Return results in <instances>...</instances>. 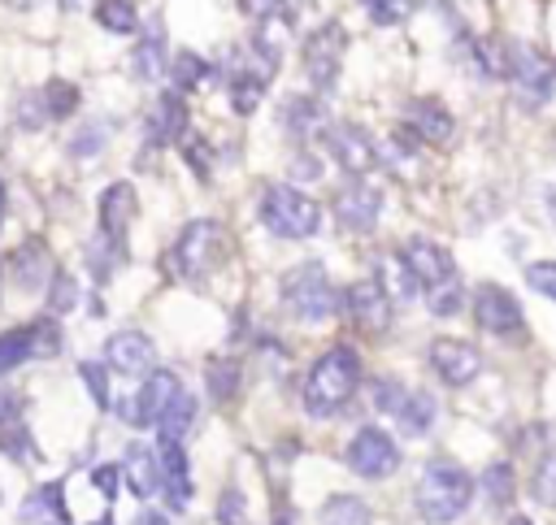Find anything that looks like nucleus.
I'll return each mask as SVG.
<instances>
[{
  "label": "nucleus",
  "instance_id": "f257e3e1",
  "mask_svg": "<svg viewBox=\"0 0 556 525\" xmlns=\"http://www.w3.org/2000/svg\"><path fill=\"white\" fill-rule=\"evenodd\" d=\"M356 386H361V356L348 343H334L304 373V408L313 417H330L356 395Z\"/></svg>",
  "mask_w": 556,
  "mask_h": 525
},
{
  "label": "nucleus",
  "instance_id": "f03ea898",
  "mask_svg": "<svg viewBox=\"0 0 556 525\" xmlns=\"http://www.w3.org/2000/svg\"><path fill=\"white\" fill-rule=\"evenodd\" d=\"M413 503L421 512V521L430 525H452L456 516H465V508L473 503V477L465 464L456 460H430L417 477Z\"/></svg>",
  "mask_w": 556,
  "mask_h": 525
},
{
  "label": "nucleus",
  "instance_id": "7ed1b4c3",
  "mask_svg": "<svg viewBox=\"0 0 556 525\" xmlns=\"http://www.w3.org/2000/svg\"><path fill=\"white\" fill-rule=\"evenodd\" d=\"M261 226L278 239H313L321 230V208L291 182H269L261 191Z\"/></svg>",
  "mask_w": 556,
  "mask_h": 525
},
{
  "label": "nucleus",
  "instance_id": "20e7f679",
  "mask_svg": "<svg viewBox=\"0 0 556 525\" xmlns=\"http://www.w3.org/2000/svg\"><path fill=\"white\" fill-rule=\"evenodd\" d=\"M226 260V230L213 217H195L182 226L178 243L169 247V265L182 282H204Z\"/></svg>",
  "mask_w": 556,
  "mask_h": 525
},
{
  "label": "nucleus",
  "instance_id": "39448f33",
  "mask_svg": "<svg viewBox=\"0 0 556 525\" xmlns=\"http://www.w3.org/2000/svg\"><path fill=\"white\" fill-rule=\"evenodd\" d=\"M278 286H282V304H287L300 321H330L334 308H339L334 282H330V273H326L317 260H304V265L287 269Z\"/></svg>",
  "mask_w": 556,
  "mask_h": 525
},
{
  "label": "nucleus",
  "instance_id": "423d86ee",
  "mask_svg": "<svg viewBox=\"0 0 556 525\" xmlns=\"http://www.w3.org/2000/svg\"><path fill=\"white\" fill-rule=\"evenodd\" d=\"M500 43H504V78L517 87L526 104H543L556 87V65L530 43H517V39H500Z\"/></svg>",
  "mask_w": 556,
  "mask_h": 525
},
{
  "label": "nucleus",
  "instance_id": "0eeeda50",
  "mask_svg": "<svg viewBox=\"0 0 556 525\" xmlns=\"http://www.w3.org/2000/svg\"><path fill=\"white\" fill-rule=\"evenodd\" d=\"M343 460H348V469H352L356 477H365V482H382V477H391V473L400 469L404 456H400V443H395L382 425H361V430L352 434Z\"/></svg>",
  "mask_w": 556,
  "mask_h": 525
},
{
  "label": "nucleus",
  "instance_id": "6e6552de",
  "mask_svg": "<svg viewBox=\"0 0 556 525\" xmlns=\"http://www.w3.org/2000/svg\"><path fill=\"white\" fill-rule=\"evenodd\" d=\"M343 52H348V35H343L339 22H321V26L304 39V74H308L313 91H330V87L339 82Z\"/></svg>",
  "mask_w": 556,
  "mask_h": 525
},
{
  "label": "nucleus",
  "instance_id": "1a4fd4ad",
  "mask_svg": "<svg viewBox=\"0 0 556 525\" xmlns=\"http://www.w3.org/2000/svg\"><path fill=\"white\" fill-rule=\"evenodd\" d=\"M473 321L495 338H517L526 330V312H521L517 295L500 282H482L473 291Z\"/></svg>",
  "mask_w": 556,
  "mask_h": 525
},
{
  "label": "nucleus",
  "instance_id": "9d476101",
  "mask_svg": "<svg viewBox=\"0 0 556 525\" xmlns=\"http://www.w3.org/2000/svg\"><path fill=\"white\" fill-rule=\"evenodd\" d=\"M321 143H326V152L343 165V174H352V178H365V174L378 169V148H374V139H369L356 121H334V126H326V130H321Z\"/></svg>",
  "mask_w": 556,
  "mask_h": 525
},
{
  "label": "nucleus",
  "instance_id": "9b49d317",
  "mask_svg": "<svg viewBox=\"0 0 556 525\" xmlns=\"http://www.w3.org/2000/svg\"><path fill=\"white\" fill-rule=\"evenodd\" d=\"M182 390V382H178V373L174 369H152L148 377H143V386L117 408L130 425H139V430H148V425H156V417L165 412V404L174 399Z\"/></svg>",
  "mask_w": 556,
  "mask_h": 525
},
{
  "label": "nucleus",
  "instance_id": "f8f14e48",
  "mask_svg": "<svg viewBox=\"0 0 556 525\" xmlns=\"http://www.w3.org/2000/svg\"><path fill=\"white\" fill-rule=\"evenodd\" d=\"M330 208H334V217H339V226L348 234H369L378 226V217H382V191L356 178V182H348V187L334 191V204Z\"/></svg>",
  "mask_w": 556,
  "mask_h": 525
},
{
  "label": "nucleus",
  "instance_id": "ddd939ff",
  "mask_svg": "<svg viewBox=\"0 0 556 525\" xmlns=\"http://www.w3.org/2000/svg\"><path fill=\"white\" fill-rule=\"evenodd\" d=\"M104 364L122 377H148L156 369V343L143 330H117L104 343Z\"/></svg>",
  "mask_w": 556,
  "mask_h": 525
},
{
  "label": "nucleus",
  "instance_id": "4468645a",
  "mask_svg": "<svg viewBox=\"0 0 556 525\" xmlns=\"http://www.w3.org/2000/svg\"><path fill=\"white\" fill-rule=\"evenodd\" d=\"M430 364H434L439 382H447V386H469V382L482 373V351H478L469 338L443 334V338L430 343Z\"/></svg>",
  "mask_w": 556,
  "mask_h": 525
},
{
  "label": "nucleus",
  "instance_id": "2eb2a0df",
  "mask_svg": "<svg viewBox=\"0 0 556 525\" xmlns=\"http://www.w3.org/2000/svg\"><path fill=\"white\" fill-rule=\"evenodd\" d=\"M400 260H404V269L413 273V282H417L421 291H430V286H439L443 278L456 273L452 252H447L443 243H434V239H421V234L400 247Z\"/></svg>",
  "mask_w": 556,
  "mask_h": 525
},
{
  "label": "nucleus",
  "instance_id": "dca6fc26",
  "mask_svg": "<svg viewBox=\"0 0 556 525\" xmlns=\"http://www.w3.org/2000/svg\"><path fill=\"white\" fill-rule=\"evenodd\" d=\"M339 308L352 312V321H361L365 330H387V321H391V295H387V286L374 282V278L352 282L348 295L339 299Z\"/></svg>",
  "mask_w": 556,
  "mask_h": 525
},
{
  "label": "nucleus",
  "instance_id": "f3484780",
  "mask_svg": "<svg viewBox=\"0 0 556 525\" xmlns=\"http://www.w3.org/2000/svg\"><path fill=\"white\" fill-rule=\"evenodd\" d=\"M96 213H100V230H104L109 239L126 243V230H130V221H135V213H139L135 187H130V182H109V187L100 191Z\"/></svg>",
  "mask_w": 556,
  "mask_h": 525
},
{
  "label": "nucleus",
  "instance_id": "a211bd4d",
  "mask_svg": "<svg viewBox=\"0 0 556 525\" xmlns=\"http://www.w3.org/2000/svg\"><path fill=\"white\" fill-rule=\"evenodd\" d=\"M404 117H408V130L426 143H447L452 130H456V117L447 113V104H439L434 95H421V100H408L404 104Z\"/></svg>",
  "mask_w": 556,
  "mask_h": 525
},
{
  "label": "nucleus",
  "instance_id": "6ab92c4d",
  "mask_svg": "<svg viewBox=\"0 0 556 525\" xmlns=\"http://www.w3.org/2000/svg\"><path fill=\"white\" fill-rule=\"evenodd\" d=\"M156 460H161V490H165L169 508L182 512L191 503V469H187L182 443H161L156 447Z\"/></svg>",
  "mask_w": 556,
  "mask_h": 525
},
{
  "label": "nucleus",
  "instance_id": "aec40b11",
  "mask_svg": "<svg viewBox=\"0 0 556 525\" xmlns=\"http://www.w3.org/2000/svg\"><path fill=\"white\" fill-rule=\"evenodd\" d=\"M122 477H126L135 499H152L161 490V460H156V451L143 447V443H130L126 456H122Z\"/></svg>",
  "mask_w": 556,
  "mask_h": 525
},
{
  "label": "nucleus",
  "instance_id": "412c9836",
  "mask_svg": "<svg viewBox=\"0 0 556 525\" xmlns=\"http://www.w3.org/2000/svg\"><path fill=\"white\" fill-rule=\"evenodd\" d=\"M187 130V104H182V91H161L152 113H148V139L152 143H174L182 139Z\"/></svg>",
  "mask_w": 556,
  "mask_h": 525
},
{
  "label": "nucleus",
  "instance_id": "4be33fe9",
  "mask_svg": "<svg viewBox=\"0 0 556 525\" xmlns=\"http://www.w3.org/2000/svg\"><path fill=\"white\" fill-rule=\"evenodd\" d=\"M130 69H135L139 82H156V78L169 69V52H165V30H161V22H152V26L143 30V39L135 43Z\"/></svg>",
  "mask_w": 556,
  "mask_h": 525
},
{
  "label": "nucleus",
  "instance_id": "5701e85b",
  "mask_svg": "<svg viewBox=\"0 0 556 525\" xmlns=\"http://www.w3.org/2000/svg\"><path fill=\"white\" fill-rule=\"evenodd\" d=\"M13 273H17V286L22 291H39V286H48L52 282V260H48V252H43V243L39 239H30V243H22L17 252H13Z\"/></svg>",
  "mask_w": 556,
  "mask_h": 525
},
{
  "label": "nucleus",
  "instance_id": "b1692460",
  "mask_svg": "<svg viewBox=\"0 0 556 525\" xmlns=\"http://www.w3.org/2000/svg\"><path fill=\"white\" fill-rule=\"evenodd\" d=\"M191 425H195V395L191 390H178L165 404V412L156 417V434H161V443H182L191 434Z\"/></svg>",
  "mask_w": 556,
  "mask_h": 525
},
{
  "label": "nucleus",
  "instance_id": "393cba45",
  "mask_svg": "<svg viewBox=\"0 0 556 525\" xmlns=\"http://www.w3.org/2000/svg\"><path fill=\"white\" fill-rule=\"evenodd\" d=\"M282 126H287V135H295V139H313V135H321V130H326L321 104H317L313 95H291V100L282 104Z\"/></svg>",
  "mask_w": 556,
  "mask_h": 525
},
{
  "label": "nucleus",
  "instance_id": "a878e982",
  "mask_svg": "<svg viewBox=\"0 0 556 525\" xmlns=\"http://www.w3.org/2000/svg\"><path fill=\"white\" fill-rule=\"evenodd\" d=\"M434 412H439V399L430 395V390H408V399H404V408L391 417L408 438H421V434H430V425H434Z\"/></svg>",
  "mask_w": 556,
  "mask_h": 525
},
{
  "label": "nucleus",
  "instance_id": "bb28decb",
  "mask_svg": "<svg viewBox=\"0 0 556 525\" xmlns=\"http://www.w3.org/2000/svg\"><path fill=\"white\" fill-rule=\"evenodd\" d=\"M26 360H39V334H35V321L30 325H17V330H0V373L26 364Z\"/></svg>",
  "mask_w": 556,
  "mask_h": 525
},
{
  "label": "nucleus",
  "instance_id": "cd10ccee",
  "mask_svg": "<svg viewBox=\"0 0 556 525\" xmlns=\"http://www.w3.org/2000/svg\"><path fill=\"white\" fill-rule=\"evenodd\" d=\"M122 256H126V243L109 239L104 230H96V239L87 243V265H91L96 282H109V278H113V269L122 265Z\"/></svg>",
  "mask_w": 556,
  "mask_h": 525
},
{
  "label": "nucleus",
  "instance_id": "c85d7f7f",
  "mask_svg": "<svg viewBox=\"0 0 556 525\" xmlns=\"http://www.w3.org/2000/svg\"><path fill=\"white\" fill-rule=\"evenodd\" d=\"M482 490H486V503H491V508H508L513 495H517V473H513V464H508V460L486 464V473H482Z\"/></svg>",
  "mask_w": 556,
  "mask_h": 525
},
{
  "label": "nucleus",
  "instance_id": "c756f323",
  "mask_svg": "<svg viewBox=\"0 0 556 525\" xmlns=\"http://www.w3.org/2000/svg\"><path fill=\"white\" fill-rule=\"evenodd\" d=\"M169 78H174V91H191L204 78H213V65L204 56H195V52H174L169 56Z\"/></svg>",
  "mask_w": 556,
  "mask_h": 525
},
{
  "label": "nucleus",
  "instance_id": "7c9ffc66",
  "mask_svg": "<svg viewBox=\"0 0 556 525\" xmlns=\"http://www.w3.org/2000/svg\"><path fill=\"white\" fill-rule=\"evenodd\" d=\"M96 22L109 35H135L139 30V9L130 0H100L96 4Z\"/></svg>",
  "mask_w": 556,
  "mask_h": 525
},
{
  "label": "nucleus",
  "instance_id": "2f4dec72",
  "mask_svg": "<svg viewBox=\"0 0 556 525\" xmlns=\"http://www.w3.org/2000/svg\"><path fill=\"white\" fill-rule=\"evenodd\" d=\"M321 525H374V521L356 495H330L321 503Z\"/></svg>",
  "mask_w": 556,
  "mask_h": 525
},
{
  "label": "nucleus",
  "instance_id": "473e14b6",
  "mask_svg": "<svg viewBox=\"0 0 556 525\" xmlns=\"http://www.w3.org/2000/svg\"><path fill=\"white\" fill-rule=\"evenodd\" d=\"M43 104H48V117L61 121V117H70V113L78 108V87L65 82V78H52V82L43 87Z\"/></svg>",
  "mask_w": 556,
  "mask_h": 525
},
{
  "label": "nucleus",
  "instance_id": "72a5a7b5",
  "mask_svg": "<svg viewBox=\"0 0 556 525\" xmlns=\"http://www.w3.org/2000/svg\"><path fill=\"white\" fill-rule=\"evenodd\" d=\"M74 304H78V282H74L65 269H56L52 282H48V312H52V317H65Z\"/></svg>",
  "mask_w": 556,
  "mask_h": 525
},
{
  "label": "nucleus",
  "instance_id": "f704fd0d",
  "mask_svg": "<svg viewBox=\"0 0 556 525\" xmlns=\"http://www.w3.org/2000/svg\"><path fill=\"white\" fill-rule=\"evenodd\" d=\"M13 117H17L22 130H39L43 121H52L48 117V104H43V91H22L17 104H13Z\"/></svg>",
  "mask_w": 556,
  "mask_h": 525
},
{
  "label": "nucleus",
  "instance_id": "c9c22d12",
  "mask_svg": "<svg viewBox=\"0 0 556 525\" xmlns=\"http://www.w3.org/2000/svg\"><path fill=\"white\" fill-rule=\"evenodd\" d=\"M426 304H430L434 317H452V312L460 308V273H452V278H443L439 286H430V291H426Z\"/></svg>",
  "mask_w": 556,
  "mask_h": 525
},
{
  "label": "nucleus",
  "instance_id": "e433bc0d",
  "mask_svg": "<svg viewBox=\"0 0 556 525\" xmlns=\"http://www.w3.org/2000/svg\"><path fill=\"white\" fill-rule=\"evenodd\" d=\"M104 369H109L104 360H83V364H78V377H83L87 395H91L100 408H113V395H109V373H104Z\"/></svg>",
  "mask_w": 556,
  "mask_h": 525
},
{
  "label": "nucleus",
  "instance_id": "4c0bfd02",
  "mask_svg": "<svg viewBox=\"0 0 556 525\" xmlns=\"http://www.w3.org/2000/svg\"><path fill=\"white\" fill-rule=\"evenodd\" d=\"M404 399H408V390H404L400 377H378V382H374V408H378L382 417H395V412L404 408Z\"/></svg>",
  "mask_w": 556,
  "mask_h": 525
},
{
  "label": "nucleus",
  "instance_id": "58836bf2",
  "mask_svg": "<svg viewBox=\"0 0 556 525\" xmlns=\"http://www.w3.org/2000/svg\"><path fill=\"white\" fill-rule=\"evenodd\" d=\"M104 139H109V126H104V121H91V126H83V130L70 139V156L87 161V156H96V152L104 148Z\"/></svg>",
  "mask_w": 556,
  "mask_h": 525
},
{
  "label": "nucleus",
  "instance_id": "ea45409f",
  "mask_svg": "<svg viewBox=\"0 0 556 525\" xmlns=\"http://www.w3.org/2000/svg\"><path fill=\"white\" fill-rule=\"evenodd\" d=\"M204 382H208L213 399H230V395H235L239 373H235V364H230V360H213V364L204 369Z\"/></svg>",
  "mask_w": 556,
  "mask_h": 525
},
{
  "label": "nucleus",
  "instance_id": "a19ab883",
  "mask_svg": "<svg viewBox=\"0 0 556 525\" xmlns=\"http://www.w3.org/2000/svg\"><path fill=\"white\" fill-rule=\"evenodd\" d=\"M413 13V0H369V22L374 26H400Z\"/></svg>",
  "mask_w": 556,
  "mask_h": 525
},
{
  "label": "nucleus",
  "instance_id": "79ce46f5",
  "mask_svg": "<svg viewBox=\"0 0 556 525\" xmlns=\"http://www.w3.org/2000/svg\"><path fill=\"white\" fill-rule=\"evenodd\" d=\"M530 490H534L539 503H556V456H543V460H539Z\"/></svg>",
  "mask_w": 556,
  "mask_h": 525
},
{
  "label": "nucleus",
  "instance_id": "37998d69",
  "mask_svg": "<svg viewBox=\"0 0 556 525\" xmlns=\"http://www.w3.org/2000/svg\"><path fill=\"white\" fill-rule=\"evenodd\" d=\"M526 286L556 299V260H534V265H526Z\"/></svg>",
  "mask_w": 556,
  "mask_h": 525
},
{
  "label": "nucleus",
  "instance_id": "c03bdc74",
  "mask_svg": "<svg viewBox=\"0 0 556 525\" xmlns=\"http://www.w3.org/2000/svg\"><path fill=\"white\" fill-rule=\"evenodd\" d=\"M217 521H222V525H248V508H243V495H239V490H222V499H217Z\"/></svg>",
  "mask_w": 556,
  "mask_h": 525
},
{
  "label": "nucleus",
  "instance_id": "a18cd8bd",
  "mask_svg": "<svg viewBox=\"0 0 556 525\" xmlns=\"http://www.w3.org/2000/svg\"><path fill=\"white\" fill-rule=\"evenodd\" d=\"M26 512H56V516H65V508H61V482L39 486V490H35V499L26 503Z\"/></svg>",
  "mask_w": 556,
  "mask_h": 525
},
{
  "label": "nucleus",
  "instance_id": "49530a36",
  "mask_svg": "<svg viewBox=\"0 0 556 525\" xmlns=\"http://www.w3.org/2000/svg\"><path fill=\"white\" fill-rule=\"evenodd\" d=\"M91 482H96V490H100L104 499H117V482H122V464H100V469L91 473Z\"/></svg>",
  "mask_w": 556,
  "mask_h": 525
},
{
  "label": "nucleus",
  "instance_id": "de8ad7c7",
  "mask_svg": "<svg viewBox=\"0 0 556 525\" xmlns=\"http://www.w3.org/2000/svg\"><path fill=\"white\" fill-rule=\"evenodd\" d=\"M13 425H22V404H17V395L9 386H0V434L13 430Z\"/></svg>",
  "mask_w": 556,
  "mask_h": 525
},
{
  "label": "nucleus",
  "instance_id": "09e8293b",
  "mask_svg": "<svg viewBox=\"0 0 556 525\" xmlns=\"http://www.w3.org/2000/svg\"><path fill=\"white\" fill-rule=\"evenodd\" d=\"M295 174H300V178H317V174H321V161L308 156V152H300V156H295Z\"/></svg>",
  "mask_w": 556,
  "mask_h": 525
},
{
  "label": "nucleus",
  "instance_id": "8fccbe9b",
  "mask_svg": "<svg viewBox=\"0 0 556 525\" xmlns=\"http://www.w3.org/2000/svg\"><path fill=\"white\" fill-rule=\"evenodd\" d=\"M317 0H278V9H282V17H300V13H308Z\"/></svg>",
  "mask_w": 556,
  "mask_h": 525
},
{
  "label": "nucleus",
  "instance_id": "3c124183",
  "mask_svg": "<svg viewBox=\"0 0 556 525\" xmlns=\"http://www.w3.org/2000/svg\"><path fill=\"white\" fill-rule=\"evenodd\" d=\"M135 525H165V516H161V512H143Z\"/></svg>",
  "mask_w": 556,
  "mask_h": 525
},
{
  "label": "nucleus",
  "instance_id": "603ef678",
  "mask_svg": "<svg viewBox=\"0 0 556 525\" xmlns=\"http://www.w3.org/2000/svg\"><path fill=\"white\" fill-rule=\"evenodd\" d=\"M65 13H74V9H87V0H56Z\"/></svg>",
  "mask_w": 556,
  "mask_h": 525
},
{
  "label": "nucleus",
  "instance_id": "864d4df0",
  "mask_svg": "<svg viewBox=\"0 0 556 525\" xmlns=\"http://www.w3.org/2000/svg\"><path fill=\"white\" fill-rule=\"evenodd\" d=\"M4 4H9V9H30L35 0H4Z\"/></svg>",
  "mask_w": 556,
  "mask_h": 525
},
{
  "label": "nucleus",
  "instance_id": "5fc2aeb1",
  "mask_svg": "<svg viewBox=\"0 0 556 525\" xmlns=\"http://www.w3.org/2000/svg\"><path fill=\"white\" fill-rule=\"evenodd\" d=\"M508 525H534L530 516H508Z\"/></svg>",
  "mask_w": 556,
  "mask_h": 525
},
{
  "label": "nucleus",
  "instance_id": "6e6d98bb",
  "mask_svg": "<svg viewBox=\"0 0 556 525\" xmlns=\"http://www.w3.org/2000/svg\"><path fill=\"white\" fill-rule=\"evenodd\" d=\"M0 221H4V182H0Z\"/></svg>",
  "mask_w": 556,
  "mask_h": 525
},
{
  "label": "nucleus",
  "instance_id": "4d7b16f0",
  "mask_svg": "<svg viewBox=\"0 0 556 525\" xmlns=\"http://www.w3.org/2000/svg\"><path fill=\"white\" fill-rule=\"evenodd\" d=\"M96 525H113V521H109V516H104V521H96Z\"/></svg>",
  "mask_w": 556,
  "mask_h": 525
},
{
  "label": "nucleus",
  "instance_id": "13d9d810",
  "mask_svg": "<svg viewBox=\"0 0 556 525\" xmlns=\"http://www.w3.org/2000/svg\"><path fill=\"white\" fill-rule=\"evenodd\" d=\"M274 525H291V521H287V516H282V521H274Z\"/></svg>",
  "mask_w": 556,
  "mask_h": 525
},
{
  "label": "nucleus",
  "instance_id": "bf43d9fd",
  "mask_svg": "<svg viewBox=\"0 0 556 525\" xmlns=\"http://www.w3.org/2000/svg\"><path fill=\"white\" fill-rule=\"evenodd\" d=\"M552 221H556V200H552Z\"/></svg>",
  "mask_w": 556,
  "mask_h": 525
},
{
  "label": "nucleus",
  "instance_id": "052dcab7",
  "mask_svg": "<svg viewBox=\"0 0 556 525\" xmlns=\"http://www.w3.org/2000/svg\"><path fill=\"white\" fill-rule=\"evenodd\" d=\"M48 525H61V521H48Z\"/></svg>",
  "mask_w": 556,
  "mask_h": 525
}]
</instances>
